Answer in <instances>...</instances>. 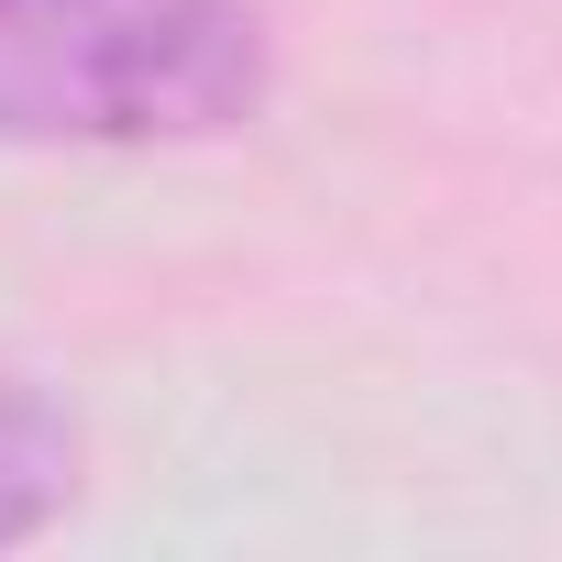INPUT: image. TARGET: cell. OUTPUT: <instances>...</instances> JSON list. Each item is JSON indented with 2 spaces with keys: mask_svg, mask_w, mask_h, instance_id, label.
Segmentation results:
<instances>
[{
  "mask_svg": "<svg viewBox=\"0 0 562 562\" xmlns=\"http://www.w3.org/2000/svg\"><path fill=\"white\" fill-rule=\"evenodd\" d=\"M276 100L254 0H0V155H177Z\"/></svg>",
  "mask_w": 562,
  "mask_h": 562,
  "instance_id": "obj_1",
  "label": "cell"
},
{
  "mask_svg": "<svg viewBox=\"0 0 562 562\" xmlns=\"http://www.w3.org/2000/svg\"><path fill=\"white\" fill-rule=\"evenodd\" d=\"M78 485H89V430H78V408H67L45 375L0 364V551L45 540V529L78 507Z\"/></svg>",
  "mask_w": 562,
  "mask_h": 562,
  "instance_id": "obj_2",
  "label": "cell"
}]
</instances>
